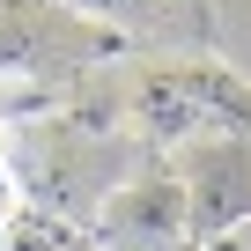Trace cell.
Wrapping results in <instances>:
<instances>
[{"instance_id": "cell-1", "label": "cell", "mask_w": 251, "mask_h": 251, "mask_svg": "<svg viewBox=\"0 0 251 251\" xmlns=\"http://www.w3.org/2000/svg\"><path fill=\"white\" fill-rule=\"evenodd\" d=\"M96 251H185L192 229H185V185L170 170H148V177H126L96 200V229H89Z\"/></svg>"}, {"instance_id": "cell-2", "label": "cell", "mask_w": 251, "mask_h": 251, "mask_svg": "<svg viewBox=\"0 0 251 251\" xmlns=\"http://www.w3.org/2000/svg\"><path fill=\"white\" fill-rule=\"evenodd\" d=\"M177 185H185V229L192 236H214V229L244 222L251 214V141H236V133L185 141Z\"/></svg>"}, {"instance_id": "cell-3", "label": "cell", "mask_w": 251, "mask_h": 251, "mask_svg": "<svg viewBox=\"0 0 251 251\" xmlns=\"http://www.w3.org/2000/svg\"><path fill=\"white\" fill-rule=\"evenodd\" d=\"M67 8H81V15H96V23H141V15L163 8V0H67Z\"/></svg>"}, {"instance_id": "cell-4", "label": "cell", "mask_w": 251, "mask_h": 251, "mask_svg": "<svg viewBox=\"0 0 251 251\" xmlns=\"http://www.w3.org/2000/svg\"><path fill=\"white\" fill-rule=\"evenodd\" d=\"M192 251H251V214L229 222V229H214V236H192Z\"/></svg>"}, {"instance_id": "cell-5", "label": "cell", "mask_w": 251, "mask_h": 251, "mask_svg": "<svg viewBox=\"0 0 251 251\" xmlns=\"http://www.w3.org/2000/svg\"><path fill=\"white\" fill-rule=\"evenodd\" d=\"M0 236H8V200H0Z\"/></svg>"}, {"instance_id": "cell-6", "label": "cell", "mask_w": 251, "mask_h": 251, "mask_svg": "<svg viewBox=\"0 0 251 251\" xmlns=\"http://www.w3.org/2000/svg\"><path fill=\"white\" fill-rule=\"evenodd\" d=\"M0 200H8V163H0Z\"/></svg>"}]
</instances>
